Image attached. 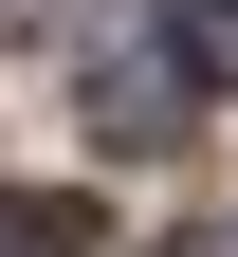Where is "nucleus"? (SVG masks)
Here are the masks:
<instances>
[{
  "label": "nucleus",
  "instance_id": "obj_1",
  "mask_svg": "<svg viewBox=\"0 0 238 257\" xmlns=\"http://www.w3.org/2000/svg\"><path fill=\"white\" fill-rule=\"evenodd\" d=\"M165 74H183L165 19H147V37H110V55H92V128H110V147H165V128H183V110H165Z\"/></svg>",
  "mask_w": 238,
  "mask_h": 257
},
{
  "label": "nucleus",
  "instance_id": "obj_5",
  "mask_svg": "<svg viewBox=\"0 0 238 257\" xmlns=\"http://www.w3.org/2000/svg\"><path fill=\"white\" fill-rule=\"evenodd\" d=\"M201 257H238V239H201Z\"/></svg>",
  "mask_w": 238,
  "mask_h": 257
},
{
  "label": "nucleus",
  "instance_id": "obj_2",
  "mask_svg": "<svg viewBox=\"0 0 238 257\" xmlns=\"http://www.w3.org/2000/svg\"><path fill=\"white\" fill-rule=\"evenodd\" d=\"M0 257H110V220H92L74 184H19V202H0Z\"/></svg>",
  "mask_w": 238,
  "mask_h": 257
},
{
  "label": "nucleus",
  "instance_id": "obj_4",
  "mask_svg": "<svg viewBox=\"0 0 238 257\" xmlns=\"http://www.w3.org/2000/svg\"><path fill=\"white\" fill-rule=\"evenodd\" d=\"M19 19H37V0H0V37H19Z\"/></svg>",
  "mask_w": 238,
  "mask_h": 257
},
{
  "label": "nucleus",
  "instance_id": "obj_3",
  "mask_svg": "<svg viewBox=\"0 0 238 257\" xmlns=\"http://www.w3.org/2000/svg\"><path fill=\"white\" fill-rule=\"evenodd\" d=\"M165 55H183V92H238V0H165Z\"/></svg>",
  "mask_w": 238,
  "mask_h": 257
}]
</instances>
